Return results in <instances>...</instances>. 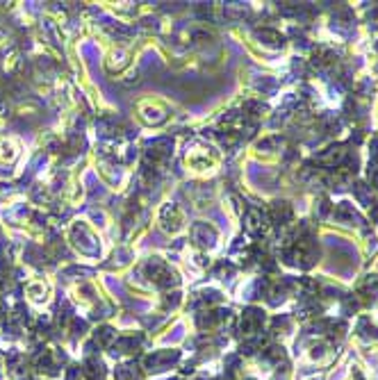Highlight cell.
I'll return each mask as SVG.
<instances>
[{"label":"cell","instance_id":"6da1fadb","mask_svg":"<svg viewBox=\"0 0 378 380\" xmlns=\"http://www.w3.org/2000/svg\"><path fill=\"white\" fill-rule=\"evenodd\" d=\"M194 235H203V237H198L196 239V244L198 246H212L214 244V230H212L207 223H198V226H194Z\"/></svg>","mask_w":378,"mask_h":380},{"label":"cell","instance_id":"7a4b0ae2","mask_svg":"<svg viewBox=\"0 0 378 380\" xmlns=\"http://www.w3.org/2000/svg\"><path fill=\"white\" fill-rule=\"evenodd\" d=\"M271 217L276 223H287L292 219V210H289L287 203H273L271 207Z\"/></svg>","mask_w":378,"mask_h":380}]
</instances>
